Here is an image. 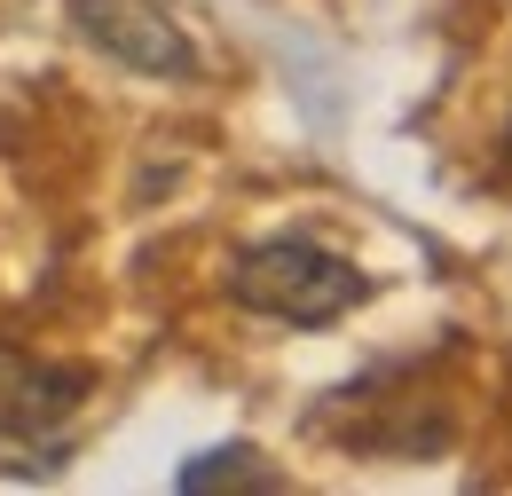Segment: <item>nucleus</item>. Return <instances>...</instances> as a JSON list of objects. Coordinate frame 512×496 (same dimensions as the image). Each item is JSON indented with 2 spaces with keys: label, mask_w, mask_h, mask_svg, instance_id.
Listing matches in <instances>:
<instances>
[{
  "label": "nucleus",
  "mask_w": 512,
  "mask_h": 496,
  "mask_svg": "<svg viewBox=\"0 0 512 496\" xmlns=\"http://www.w3.org/2000/svg\"><path fill=\"white\" fill-rule=\"evenodd\" d=\"M284 473L276 465H260V449H205V457H190L182 473H174V489L182 496H205V489H276Z\"/></svg>",
  "instance_id": "obj_4"
},
{
  "label": "nucleus",
  "mask_w": 512,
  "mask_h": 496,
  "mask_svg": "<svg viewBox=\"0 0 512 496\" xmlns=\"http://www.w3.org/2000/svg\"><path fill=\"white\" fill-rule=\"evenodd\" d=\"M505 166H512V119H505Z\"/></svg>",
  "instance_id": "obj_5"
},
{
  "label": "nucleus",
  "mask_w": 512,
  "mask_h": 496,
  "mask_svg": "<svg viewBox=\"0 0 512 496\" xmlns=\"http://www.w3.org/2000/svg\"><path fill=\"white\" fill-rule=\"evenodd\" d=\"M79 386H87V371H48V363H32L24 347H0V434L48 426L56 410L79 402Z\"/></svg>",
  "instance_id": "obj_3"
},
{
  "label": "nucleus",
  "mask_w": 512,
  "mask_h": 496,
  "mask_svg": "<svg viewBox=\"0 0 512 496\" xmlns=\"http://www.w3.org/2000/svg\"><path fill=\"white\" fill-rule=\"evenodd\" d=\"M363 292H371L363 268L339 260L331 245H316V237H268V245L237 252V268H229V300L237 308L300 323V331H323V323L355 315Z\"/></svg>",
  "instance_id": "obj_1"
},
{
  "label": "nucleus",
  "mask_w": 512,
  "mask_h": 496,
  "mask_svg": "<svg viewBox=\"0 0 512 496\" xmlns=\"http://www.w3.org/2000/svg\"><path fill=\"white\" fill-rule=\"evenodd\" d=\"M71 24L127 71H150V79H190L197 71V48L174 16V0H71Z\"/></svg>",
  "instance_id": "obj_2"
}]
</instances>
